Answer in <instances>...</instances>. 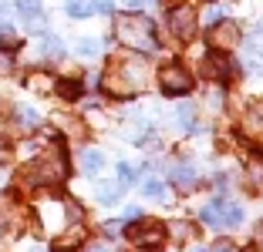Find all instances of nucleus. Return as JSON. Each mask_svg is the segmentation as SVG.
<instances>
[{
  "label": "nucleus",
  "mask_w": 263,
  "mask_h": 252,
  "mask_svg": "<svg viewBox=\"0 0 263 252\" xmlns=\"http://www.w3.org/2000/svg\"><path fill=\"white\" fill-rule=\"evenodd\" d=\"M115 34L128 47H135V51H142V54H148V51H155V47H159L152 20H148V17H139V14H122L115 20Z\"/></svg>",
  "instance_id": "f257e3e1"
},
{
  "label": "nucleus",
  "mask_w": 263,
  "mask_h": 252,
  "mask_svg": "<svg viewBox=\"0 0 263 252\" xmlns=\"http://www.w3.org/2000/svg\"><path fill=\"white\" fill-rule=\"evenodd\" d=\"M64 175H68V161H64V155L58 152V148H51V152H44L27 168L24 182L27 185H54V182H61Z\"/></svg>",
  "instance_id": "f03ea898"
},
{
  "label": "nucleus",
  "mask_w": 263,
  "mask_h": 252,
  "mask_svg": "<svg viewBox=\"0 0 263 252\" xmlns=\"http://www.w3.org/2000/svg\"><path fill=\"white\" fill-rule=\"evenodd\" d=\"M111 71L118 74V81H122L128 91H142L148 84V61L142 54H125V57H118V64Z\"/></svg>",
  "instance_id": "7ed1b4c3"
},
{
  "label": "nucleus",
  "mask_w": 263,
  "mask_h": 252,
  "mask_svg": "<svg viewBox=\"0 0 263 252\" xmlns=\"http://www.w3.org/2000/svg\"><path fill=\"white\" fill-rule=\"evenodd\" d=\"M128 242L135 245V249H159V245L165 242V225L162 222H152V219H142L139 225H132L128 229Z\"/></svg>",
  "instance_id": "20e7f679"
},
{
  "label": "nucleus",
  "mask_w": 263,
  "mask_h": 252,
  "mask_svg": "<svg viewBox=\"0 0 263 252\" xmlns=\"http://www.w3.org/2000/svg\"><path fill=\"white\" fill-rule=\"evenodd\" d=\"M159 84H162V91L172 94V98H186L193 91V77H189V71L182 64H165L159 71Z\"/></svg>",
  "instance_id": "39448f33"
},
{
  "label": "nucleus",
  "mask_w": 263,
  "mask_h": 252,
  "mask_svg": "<svg viewBox=\"0 0 263 252\" xmlns=\"http://www.w3.org/2000/svg\"><path fill=\"white\" fill-rule=\"evenodd\" d=\"M196 24H199V17H196V10L186 7V4H179V7L169 10V31H172V37L193 40L196 37Z\"/></svg>",
  "instance_id": "423d86ee"
},
{
  "label": "nucleus",
  "mask_w": 263,
  "mask_h": 252,
  "mask_svg": "<svg viewBox=\"0 0 263 252\" xmlns=\"http://www.w3.org/2000/svg\"><path fill=\"white\" fill-rule=\"evenodd\" d=\"M209 47H213V51H230V47H236L240 44V27H236V20H216L213 24V27H209Z\"/></svg>",
  "instance_id": "0eeeda50"
},
{
  "label": "nucleus",
  "mask_w": 263,
  "mask_h": 252,
  "mask_svg": "<svg viewBox=\"0 0 263 252\" xmlns=\"http://www.w3.org/2000/svg\"><path fill=\"white\" fill-rule=\"evenodd\" d=\"M202 71H206V77H209V81H230V77L236 74L233 61L226 57L223 51H213V54H209L206 61H202Z\"/></svg>",
  "instance_id": "6e6552de"
},
{
  "label": "nucleus",
  "mask_w": 263,
  "mask_h": 252,
  "mask_svg": "<svg viewBox=\"0 0 263 252\" xmlns=\"http://www.w3.org/2000/svg\"><path fill=\"white\" fill-rule=\"evenodd\" d=\"M85 239H88L85 225H68V229L54 239V252H71V249H78V245H85Z\"/></svg>",
  "instance_id": "1a4fd4ad"
},
{
  "label": "nucleus",
  "mask_w": 263,
  "mask_h": 252,
  "mask_svg": "<svg viewBox=\"0 0 263 252\" xmlns=\"http://www.w3.org/2000/svg\"><path fill=\"white\" fill-rule=\"evenodd\" d=\"M24 84H27V91H34V94H51L54 91V77L47 74V71H31Z\"/></svg>",
  "instance_id": "9d476101"
},
{
  "label": "nucleus",
  "mask_w": 263,
  "mask_h": 252,
  "mask_svg": "<svg viewBox=\"0 0 263 252\" xmlns=\"http://www.w3.org/2000/svg\"><path fill=\"white\" fill-rule=\"evenodd\" d=\"M199 219H202V225H209V229H223V199H213L209 205H202Z\"/></svg>",
  "instance_id": "9b49d317"
},
{
  "label": "nucleus",
  "mask_w": 263,
  "mask_h": 252,
  "mask_svg": "<svg viewBox=\"0 0 263 252\" xmlns=\"http://www.w3.org/2000/svg\"><path fill=\"white\" fill-rule=\"evenodd\" d=\"M142 195H145V199H155V202H172L169 185L159 182V178H145V182H142Z\"/></svg>",
  "instance_id": "f8f14e48"
},
{
  "label": "nucleus",
  "mask_w": 263,
  "mask_h": 252,
  "mask_svg": "<svg viewBox=\"0 0 263 252\" xmlns=\"http://www.w3.org/2000/svg\"><path fill=\"white\" fill-rule=\"evenodd\" d=\"M101 168H105V155L95 152V148H85V152H81V172H85V175H98Z\"/></svg>",
  "instance_id": "ddd939ff"
},
{
  "label": "nucleus",
  "mask_w": 263,
  "mask_h": 252,
  "mask_svg": "<svg viewBox=\"0 0 263 252\" xmlns=\"http://www.w3.org/2000/svg\"><path fill=\"white\" fill-rule=\"evenodd\" d=\"M196 182H199V175H196L193 165H176L172 168V185H179V188H193Z\"/></svg>",
  "instance_id": "4468645a"
},
{
  "label": "nucleus",
  "mask_w": 263,
  "mask_h": 252,
  "mask_svg": "<svg viewBox=\"0 0 263 252\" xmlns=\"http://www.w3.org/2000/svg\"><path fill=\"white\" fill-rule=\"evenodd\" d=\"M37 47H41L44 57H51V61H61V57H64V44L54 37V34H41V44Z\"/></svg>",
  "instance_id": "2eb2a0df"
},
{
  "label": "nucleus",
  "mask_w": 263,
  "mask_h": 252,
  "mask_svg": "<svg viewBox=\"0 0 263 252\" xmlns=\"http://www.w3.org/2000/svg\"><path fill=\"white\" fill-rule=\"evenodd\" d=\"M41 124V115L34 111L31 104H21L17 108V128H24V131H34Z\"/></svg>",
  "instance_id": "dca6fc26"
},
{
  "label": "nucleus",
  "mask_w": 263,
  "mask_h": 252,
  "mask_svg": "<svg viewBox=\"0 0 263 252\" xmlns=\"http://www.w3.org/2000/svg\"><path fill=\"white\" fill-rule=\"evenodd\" d=\"M247 178H250V188L260 192L263 188V158H250L247 165Z\"/></svg>",
  "instance_id": "f3484780"
},
{
  "label": "nucleus",
  "mask_w": 263,
  "mask_h": 252,
  "mask_svg": "<svg viewBox=\"0 0 263 252\" xmlns=\"http://www.w3.org/2000/svg\"><path fill=\"white\" fill-rule=\"evenodd\" d=\"M176 118H179V124H182L186 131H196V128H199V124H196V108L193 104H179L176 108Z\"/></svg>",
  "instance_id": "a211bd4d"
},
{
  "label": "nucleus",
  "mask_w": 263,
  "mask_h": 252,
  "mask_svg": "<svg viewBox=\"0 0 263 252\" xmlns=\"http://www.w3.org/2000/svg\"><path fill=\"white\" fill-rule=\"evenodd\" d=\"M54 91L61 94L64 101H78V98H81V81H58Z\"/></svg>",
  "instance_id": "6ab92c4d"
},
{
  "label": "nucleus",
  "mask_w": 263,
  "mask_h": 252,
  "mask_svg": "<svg viewBox=\"0 0 263 252\" xmlns=\"http://www.w3.org/2000/svg\"><path fill=\"white\" fill-rule=\"evenodd\" d=\"M64 10H68L71 17H88V14H95V7H91V0H64Z\"/></svg>",
  "instance_id": "aec40b11"
},
{
  "label": "nucleus",
  "mask_w": 263,
  "mask_h": 252,
  "mask_svg": "<svg viewBox=\"0 0 263 252\" xmlns=\"http://www.w3.org/2000/svg\"><path fill=\"white\" fill-rule=\"evenodd\" d=\"M17 10H21V17L27 24H37L41 20V7H37V0H17Z\"/></svg>",
  "instance_id": "412c9836"
},
{
  "label": "nucleus",
  "mask_w": 263,
  "mask_h": 252,
  "mask_svg": "<svg viewBox=\"0 0 263 252\" xmlns=\"http://www.w3.org/2000/svg\"><path fill=\"white\" fill-rule=\"evenodd\" d=\"M243 131H247L250 138H260L263 135V115H260V111H250V115L243 118Z\"/></svg>",
  "instance_id": "4be33fe9"
},
{
  "label": "nucleus",
  "mask_w": 263,
  "mask_h": 252,
  "mask_svg": "<svg viewBox=\"0 0 263 252\" xmlns=\"http://www.w3.org/2000/svg\"><path fill=\"white\" fill-rule=\"evenodd\" d=\"M98 202H101V205H115V202H118V185L101 182L98 185Z\"/></svg>",
  "instance_id": "5701e85b"
},
{
  "label": "nucleus",
  "mask_w": 263,
  "mask_h": 252,
  "mask_svg": "<svg viewBox=\"0 0 263 252\" xmlns=\"http://www.w3.org/2000/svg\"><path fill=\"white\" fill-rule=\"evenodd\" d=\"M247 51L253 54V57H263V24H256V34L247 37Z\"/></svg>",
  "instance_id": "b1692460"
},
{
  "label": "nucleus",
  "mask_w": 263,
  "mask_h": 252,
  "mask_svg": "<svg viewBox=\"0 0 263 252\" xmlns=\"http://www.w3.org/2000/svg\"><path fill=\"white\" fill-rule=\"evenodd\" d=\"M165 232H172V239H176V242H189V239H193V229H189L186 222H172Z\"/></svg>",
  "instance_id": "393cba45"
},
{
  "label": "nucleus",
  "mask_w": 263,
  "mask_h": 252,
  "mask_svg": "<svg viewBox=\"0 0 263 252\" xmlns=\"http://www.w3.org/2000/svg\"><path fill=\"white\" fill-rule=\"evenodd\" d=\"M14 74V51L10 47H0V77Z\"/></svg>",
  "instance_id": "a878e982"
},
{
  "label": "nucleus",
  "mask_w": 263,
  "mask_h": 252,
  "mask_svg": "<svg viewBox=\"0 0 263 252\" xmlns=\"http://www.w3.org/2000/svg\"><path fill=\"white\" fill-rule=\"evenodd\" d=\"M118 182H122V185H135V182H139V175H135V168H132L128 161L118 165Z\"/></svg>",
  "instance_id": "bb28decb"
},
{
  "label": "nucleus",
  "mask_w": 263,
  "mask_h": 252,
  "mask_svg": "<svg viewBox=\"0 0 263 252\" xmlns=\"http://www.w3.org/2000/svg\"><path fill=\"white\" fill-rule=\"evenodd\" d=\"M0 44H4V47H17V44H21V37H17L10 27H4V31H0Z\"/></svg>",
  "instance_id": "cd10ccee"
},
{
  "label": "nucleus",
  "mask_w": 263,
  "mask_h": 252,
  "mask_svg": "<svg viewBox=\"0 0 263 252\" xmlns=\"http://www.w3.org/2000/svg\"><path fill=\"white\" fill-rule=\"evenodd\" d=\"M78 54L91 57V54H98V44H95V40H81V44H78Z\"/></svg>",
  "instance_id": "c85d7f7f"
},
{
  "label": "nucleus",
  "mask_w": 263,
  "mask_h": 252,
  "mask_svg": "<svg viewBox=\"0 0 263 252\" xmlns=\"http://www.w3.org/2000/svg\"><path fill=\"white\" fill-rule=\"evenodd\" d=\"M91 7H95V14H111V0H91Z\"/></svg>",
  "instance_id": "c756f323"
},
{
  "label": "nucleus",
  "mask_w": 263,
  "mask_h": 252,
  "mask_svg": "<svg viewBox=\"0 0 263 252\" xmlns=\"http://www.w3.org/2000/svg\"><path fill=\"white\" fill-rule=\"evenodd\" d=\"M209 252H236V245H233V242H226V239H219V242L213 245Z\"/></svg>",
  "instance_id": "7c9ffc66"
},
{
  "label": "nucleus",
  "mask_w": 263,
  "mask_h": 252,
  "mask_svg": "<svg viewBox=\"0 0 263 252\" xmlns=\"http://www.w3.org/2000/svg\"><path fill=\"white\" fill-rule=\"evenodd\" d=\"M105 232H108V236H118V232H122V222H118V219H108V222H105Z\"/></svg>",
  "instance_id": "2f4dec72"
},
{
  "label": "nucleus",
  "mask_w": 263,
  "mask_h": 252,
  "mask_svg": "<svg viewBox=\"0 0 263 252\" xmlns=\"http://www.w3.org/2000/svg\"><path fill=\"white\" fill-rule=\"evenodd\" d=\"M202 20H206V24H216V20H223V17H219V7H209L206 14H202Z\"/></svg>",
  "instance_id": "473e14b6"
},
{
  "label": "nucleus",
  "mask_w": 263,
  "mask_h": 252,
  "mask_svg": "<svg viewBox=\"0 0 263 252\" xmlns=\"http://www.w3.org/2000/svg\"><path fill=\"white\" fill-rule=\"evenodd\" d=\"M155 0H125V7H132V10H139V7H152Z\"/></svg>",
  "instance_id": "72a5a7b5"
},
{
  "label": "nucleus",
  "mask_w": 263,
  "mask_h": 252,
  "mask_svg": "<svg viewBox=\"0 0 263 252\" xmlns=\"http://www.w3.org/2000/svg\"><path fill=\"white\" fill-rule=\"evenodd\" d=\"M253 242H256V249L263 252V222H260V225H256V232H253Z\"/></svg>",
  "instance_id": "f704fd0d"
},
{
  "label": "nucleus",
  "mask_w": 263,
  "mask_h": 252,
  "mask_svg": "<svg viewBox=\"0 0 263 252\" xmlns=\"http://www.w3.org/2000/svg\"><path fill=\"white\" fill-rule=\"evenodd\" d=\"M10 10H14V7H10V4H0V24H7V17H10Z\"/></svg>",
  "instance_id": "c9c22d12"
},
{
  "label": "nucleus",
  "mask_w": 263,
  "mask_h": 252,
  "mask_svg": "<svg viewBox=\"0 0 263 252\" xmlns=\"http://www.w3.org/2000/svg\"><path fill=\"white\" fill-rule=\"evenodd\" d=\"M7 158H10V148L4 145V141H0V165H4V161H7Z\"/></svg>",
  "instance_id": "e433bc0d"
},
{
  "label": "nucleus",
  "mask_w": 263,
  "mask_h": 252,
  "mask_svg": "<svg viewBox=\"0 0 263 252\" xmlns=\"http://www.w3.org/2000/svg\"><path fill=\"white\" fill-rule=\"evenodd\" d=\"M91 252H111V245H101V242H95V245H91Z\"/></svg>",
  "instance_id": "4c0bfd02"
},
{
  "label": "nucleus",
  "mask_w": 263,
  "mask_h": 252,
  "mask_svg": "<svg viewBox=\"0 0 263 252\" xmlns=\"http://www.w3.org/2000/svg\"><path fill=\"white\" fill-rule=\"evenodd\" d=\"M196 252H209V249H196Z\"/></svg>",
  "instance_id": "58836bf2"
},
{
  "label": "nucleus",
  "mask_w": 263,
  "mask_h": 252,
  "mask_svg": "<svg viewBox=\"0 0 263 252\" xmlns=\"http://www.w3.org/2000/svg\"><path fill=\"white\" fill-rule=\"evenodd\" d=\"M0 236H4V232H0Z\"/></svg>",
  "instance_id": "ea45409f"
}]
</instances>
